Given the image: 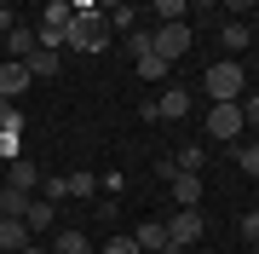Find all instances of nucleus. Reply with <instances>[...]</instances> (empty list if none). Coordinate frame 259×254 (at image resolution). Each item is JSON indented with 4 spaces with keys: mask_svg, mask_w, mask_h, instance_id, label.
<instances>
[{
    "mask_svg": "<svg viewBox=\"0 0 259 254\" xmlns=\"http://www.w3.org/2000/svg\"><path fill=\"white\" fill-rule=\"evenodd\" d=\"M207 98H213V104H242V98H248V76H242L236 58L207 64Z\"/></svg>",
    "mask_w": 259,
    "mask_h": 254,
    "instance_id": "1",
    "label": "nucleus"
},
{
    "mask_svg": "<svg viewBox=\"0 0 259 254\" xmlns=\"http://www.w3.org/2000/svg\"><path fill=\"white\" fill-rule=\"evenodd\" d=\"M202 237H207L202 208H179V214L167 220V248H161V254H185L190 243H202Z\"/></svg>",
    "mask_w": 259,
    "mask_h": 254,
    "instance_id": "2",
    "label": "nucleus"
},
{
    "mask_svg": "<svg viewBox=\"0 0 259 254\" xmlns=\"http://www.w3.org/2000/svg\"><path fill=\"white\" fill-rule=\"evenodd\" d=\"M150 41H156V58H161L167 69H173L179 58L190 52V23H161V29H156V35H150Z\"/></svg>",
    "mask_w": 259,
    "mask_h": 254,
    "instance_id": "3",
    "label": "nucleus"
},
{
    "mask_svg": "<svg viewBox=\"0 0 259 254\" xmlns=\"http://www.w3.org/2000/svg\"><path fill=\"white\" fill-rule=\"evenodd\" d=\"M242 127H248V122H242V104H213V110H207V139H242Z\"/></svg>",
    "mask_w": 259,
    "mask_h": 254,
    "instance_id": "4",
    "label": "nucleus"
},
{
    "mask_svg": "<svg viewBox=\"0 0 259 254\" xmlns=\"http://www.w3.org/2000/svg\"><path fill=\"white\" fill-rule=\"evenodd\" d=\"M133 64H139V76H144V81H161V76H167V64L156 58V41H150L144 29H133Z\"/></svg>",
    "mask_w": 259,
    "mask_h": 254,
    "instance_id": "5",
    "label": "nucleus"
},
{
    "mask_svg": "<svg viewBox=\"0 0 259 254\" xmlns=\"http://www.w3.org/2000/svg\"><path fill=\"white\" fill-rule=\"evenodd\" d=\"M29 81H35V76H29L18 58H0V98H6V104H12V98H23V93H29Z\"/></svg>",
    "mask_w": 259,
    "mask_h": 254,
    "instance_id": "6",
    "label": "nucleus"
},
{
    "mask_svg": "<svg viewBox=\"0 0 259 254\" xmlns=\"http://www.w3.org/2000/svg\"><path fill=\"white\" fill-rule=\"evenodd\" d=\"M156 110V122H185V110H190V98H185V87H167V93L150 104Z\"/></svg>",
    "mask_w": 259,
    "mask_h": 254,
    "instance_id": "7",
    "label": "nucleus"
},
{
    "mask_svg": "<svg viewBox=\"0 0 259 254\" xmlns=\"http://www.w3.org/2000/svg\"><path fill=\"white\" fill-rule=\"evenodd\" d=\"M6 52L18 58V64H29V58L40 52V41H35V29H29V23H18V29H12V35H6Z\"/></svg>",
    "mask_w": 259,
    "mask_h": 254,
    "instance_id": "8",
    "label": "nucleus"
},
{
    "mask_svg": "<svg viewBox=\"0 0 259 254\" xmlns=\"http://www.w3.org/2000/svg\"><path fill=\"white\" fill-rule=\"evenodd\" d=\"M219 41H225V52H242V47H248V41H253V23H248V18H225Z\"/></svg>",
    "mask_w": 259,
    "mask_h": 254,
    "instance_id": "9",
    "label": "nucleus"
},
{
    "mask_svg": "<svg viewBox=\"0 0 259 254\" xmlns=\"http://www.w3.org/2000/svg\"><path fill=\"white\" fill-rule=\"evenodd\" d=\"M29 248V226L23 220H0V254H23Z\"/></svg>",
    "mask_w": 259,
    "mask_h": 254,
    "instance_id": "10",
    "label": "nucleus"
},
{
    "mask_svg": "<svg viewBox=\"0 0 259 254\" xmlns=\"http://www.w3.org/2000/svg\"><path fill=\"white\" fill-rule=\"evenodd\" d=\"M6 185H12V191H35V185H40V168H35L29 156H18V162L6 168Z\"/></svg>",
    "mask_w": 259,
    "mask_h": 254,
    "instance_id": "11",
    "label": "nucleus"
},
{
    "mask_svg": "<svg viewBox=\"0 0 259 254\" xmlns=\"http://www.w3.org/2000/svg\"><path fill=\"white\" fill-rule=\"evenodd\" d=\"M133 243H139V254H161V248H167V226H161V220H144Z\"/></svg>",
    "mask_w": 259,
    "mask_h": 254,
    "instance_id": "12",
    "label": "nucleus"
},
{
    "mask_svg": "<svg viewBox=\"0 0 259 254\" xmlns=\"http://www.w3.org/2000/svg\"><path fill=\"white\" fill-rule=\"evenodd\" d=\"M52 220H58V202H47V197H35V202H29V214H23V226H29V237H35V231H47Z\"/></svg>",
    "mask_w": 259,
    "mask_h": 254,
    "instance_id": "13",
    "label": "nucleus"
},
{
    "mask_svg": "<svg viewBox=\"0 0 259 254\" xmlns=\"http://www.w3.org/2000/svg\"><path fill=\"white\" fill-rule=\"evenodd\" d=\"M29 202H35L29 191H12V185H0V220H23V214H29Z\"/></svg>",
    "mask_w": 259,
    "mask_h": 254,
    "instance_id": "14",
    "label": "nucleus"
},
{
    "mask_svg": "<svg viewBox=\"0 0 259 254\" xmlns=\"http://www.w3.org/2000/svg\"><path fill=\"white\" fill-rule=\"evenodd\" d=\"M173 202L179 208H202V179H196V173H179L173 179Z\"/></svg>",
    "mask_w": 259,
    "mask_h": 254,
    "instance_id": "15",
    "label": "nucleus"
},
{
    "mask_svg": "<svg viewBox=\"0 0 259 254\" xmlns=\"http://www.w3.org/2000/svg\"><path fill=\"white\" fill-rule=\"evenodd\" d=\"M75 18V0H47V18H40V29H69Z\"/></svg>",
    "mask_w": 259,
    "mask_h": 254,
    "instance_id": "16",
    "label": "nucleus"
},
{
    "mask_svg": "<svg viewBox=\"0 0 259 254\" xmlns=\"http://www.w3.org/2000/svg\"><path fill=\"white\" fill-rule=\"evenodd\" d=\"M52 254H93V243H87L81 231H58L52 237Z\"/></svg>",
    "mask_w": 259,
    "mask_h": 254,
    "instance_id": "17",
    "label": "nucleus"
},
{
    "mask_svg": "<svg viewBox=\"0 0 259 254\" xmlns=\"http://www.w3.org/2000/svg\"><path fill=\"white\" fill-rule=\"evenodd\" d=\"M173 162H179V173H196V179H202V162H207V151H196V144H185V151H179Z\"/></svg>",
    "mask_w": 259,
    "mask_h": 254,
    "instance_id": "18",
    "label": "nucleus"
},
{
    "mask_svg": "<svg viewBox=\"0 0 259 254\" xmlns=\"http://www.w3.org/2000/svg\"><path fill=\"white\" fill-rule=\"evenodd\" d=\"M58 64H64V58H58V52H35V58H29V76H58Z\"/></svg>",
    "mask_w": 259,
    "mask_h": 254,
    "instance_id": "19",
    "label": "nucleus"
},
{
    "mask_svg": "<svg viewBox=\"0 0 259 254\" xmlns=\"http://www.w3.org/2000/svg\"><path fill=\"white\" fill-rule=\"evenodd\" d=\"M150 12H156L161 23H185V12H190V6H185V0H156Z\"/></svg>",
    "mask_w": 259,
    "mask_h": 254,
    "instance_id": "20",
    "label": "nucleus"
},
{
    "mask_svg": "<svg viewBox=\"0 0 259 254\" xmlns=\"http://www.w3.org/2000/svg\"><path fill=\"white\" fill-rule=\"evenodd\" d=\"M93 191H98L93 173H69V197H93Z\"/></svg>",
    "mask_w": 259,
    "mask_h": 254,
    "instance_id": "21",
    "label": "nucleus"
},
{
    "mask_svg": "<svg viewBox=\"0 0 259 254\" xmlns=\"http://www.w3.org/2000/svg\"><path fill=\"white\" fill-rule=\"evenodd\" d=\"M0 133H12V139H18V133H23V110H12V104H6V116H0Z\"/></svg>",
    "mask_w": 259,
    "mask_h": 254,
    "instance_id": "22",
    "label": "nucleus"
},
{
    "mask_svg": "<svg viewBox=\"0 0 259 254\" xmlns=\"http://www.w3.org/2000/svg\"><path fill=\"white\" fill-rule=\"evenodd\" d=\"M236 162H242V173H253V179H259V144H248V151H236Z\"/></svg>",
    "mask_w": 259,
    "mask_h": 254,
    "instance_id": "23",
    "label": "nucleus"
},
{
    "mask_svg": "<svg viewBox=\"0 0 259 254\" xmlns=\"http://www.w3.org/2000/svg\"><path fill=\"white\" fill-rule=\"evenodd\" d=\"M0 156H6V162H18V156H23V139H12V133H0Z\"/></svg>",
    "mask_w": 259,
    "mask_h": 254,
    "instance_id": "24",
    "label": "nucleus"
},
{
    "mask_svg": "<svg viewBox=\"0 0 259 254\" xmlns=\"http://www.w3.org/2000/svg\"><path fill=\"white\" fill-rule=\"evenodd\" d=\"M104 254H139V243H133V237H110V243H104Z\"/></svg>",
    "mask_w": 259,
    "mask_h": 254,
    "instance_id": "25",
    "label": "nucleus"
},
{
    "mask_svg": "<svg viewBox=\"0 0 259 254\" xmlns=\"http://www.w3.org/2000/svg\"><path fill=\"white\" fill-rule=\"evenodd\" d=\"M242 237H248V243H259V208H253V214H242Z\"/></svg>",
    "mask_w": 259,
    "mask_h": 254,
    "instance_id": "26",
    "label": "nucleus"
},
{
    "mask_svg": "<svg viewBox=\"0 0 259 254\" xmlns=\"http://www.w3.org/2000/svg\"><path fill=\"white\" fill-rule=\"evenodd\" d=\"M242 122H253V127H259V93H253V98H242Z\"/></svg>",
    "mask_w": 259,
    "mask_h": 254,
    "instance_id": "27",
    "label": "nucleus"
},
{
    "mask_svg": "<svg viewBox=\"0 0 259 254\" xmlns=\"http://www.w3.org/2000/svg\"><path fill=\"white\" fill-rule=\"evenodd\" d=\"M12 29H18V12H12V6H0V35H12Z\"/></svg>",
    "mask_w": 259,
    "mask_h": 254,
    "instance_id": "28",
    "label": "nucleus"
},
{
    "mask_svg": "<svg viewBox=\"0 0 259 254\" xmlns=\"http://www.w3.org/2000/svg\"><path fill=\"white\" fill-rule=\"evenodd\" d=\"M23 254H52V248H40V243H29V248H23Z\"/></svg>",
    "mask_w": 259,
    "mask_h": 254,
    "instance_id": "29",
    "label": "nucleus"
},
{
    "mask_svg": "<svg viewBox=\"0 0 259 254\" xmlns=\"http://www.w3.org/2000/svg\"><path fill=\"white\" fill-rule=\"evenodd\" d=\"M0 116H6V98H0Z\"/></svg>",
    "mask_w": 259,
    "mask_h": 254,
    "instance_id": "30",
    "label": "nucleus"
},
{
    "mask_svg": "<svg viewBox=\"0 0 259 254\" xmlns=\"http://www.w3.org/2000/svg\"><path fill=\"white\" fill-rule=\"evenodd\" d=\"M253 254H259V243H253Z\"/></svg>",
    "mask_w": 259,
    "mask_h": 254,
    "instance_id": "31",
    "label": "nucleus"
}]
</instances>
